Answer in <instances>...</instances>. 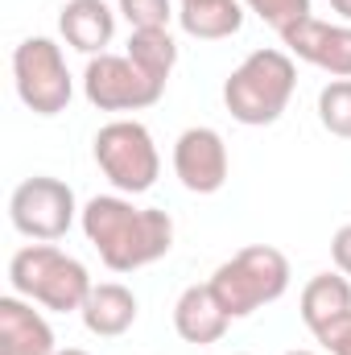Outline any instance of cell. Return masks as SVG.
<instances>
[{
	"label": "cell",
	"mask_w": 351,
	"mask_h": 355,
	"mask_svg": "<svg viewBox=\"0 0 351 355\" xmlns=\"http://www.w3.org/2000/svg\"><path fill=\"white\" fill-rule=\"evenodd\" d=\"M79 219L87 244L112 272H137L174 248V219L157 207H132L120 194H95Z\"/></svg>",
	"instance_id": "6da1fadb"
},
{
	"label": "cell",
	"mask_w": 351,
	"mask_h": 355,
	"mask_svg": "<svg viewBox=\"0 0 351 355\" xmlns=\"http://www.w3.org/2000/svg\"><path fill=\"white\" fill-rule=\"evenodd\" d=\"M298 91V67L289 50H252L223 83V103L232 120L264 128L277 124Z\"/></svg>",
	"instance_id": "7a4b0ae2"
},
{
	"label": "cell",
	"mask_w": 351,
	"mask_h": 355,
	"mask_svg": "<svg viewBox=\"0 0 351 355\" xmlns=\"http://www.w3.org/2000/svg\"><path fill=\"white\" fill-rule=\"evenodd\" d=\"M8 285L12 293H21L33 306H46L54 314H71L83 310L91 293V272L83 268V261L67 257L54 244H29L21 252H12L8 261Z\"/></svg>",
	"instance_id": "3957f363"
},
{
	"label": "cell",
	"mask_w": 351,
	"mask_h": 355,
	"mask_svg": "<svg viewBox=\"0 0 351 355\" xmlns=\"http://www.w3.org/2000/svg\"><path fill=\"white\" fill-rule=\"evenodd\" d=\"M211 289L232 318H248L289 289V261L273 244L240 248L232 261H223L211 272Z\"/></svg>",
	"instance_id": "277c9868"
},
{
	"label": "cell",
	"mask_w": 351,
	"mask_h": 355,
	"mask_svg": "<svg viewBox=\"0 0 351 355\" xmlns=\"http://www.w3.org/2000/svg\"><path fill=\"white\" fill-rule=\"evenodd\" d=\"M95 166L120 194H145L162 174V153L141 120H112L95 132Z\"/></svg>",
	"instance_id": "5b68a950"
},
{
	"label": "cell",
	"mask_w": 351,
	"mask_h": 355,
	"mask_svg": "<svg viewBox=\"0 0 351 355\" xmlns=\"http://www.w3.org/2000/svg\"><path fill=\"white\" fill-rule=\"evenodd\" d=\"M12 83L33 116H58L71 107V95H75V79L67 71L62 46L50 37H25L12 50Z\"/></svg>",
	"instance_id": "8992f818"
},
{
	"label": "cell",
	"mask_w": 351,
	"mask_h": 355,
	"mask_svg": "<svg viewBox=\"0 0 351 355\" xmlns=\"http://www.w3.org/2000/svg\"><path fill=\"white\" fill-rule=\"evenodd\" d=\"M79 202H75V190L62 182V178H50V174H33L25 178L12 198H8V219L21 236L37 240V244H54L71 232L75 223Z\"/></svg>",
	"instance_id": "52a82bcc"
},
{
	"label": "cell",
	"mask_w": 351,
	"mask_h": 355,
	"mask_svg": "<svg viewBox=\"0 0 351 355\" xmlns=\"http://www.w3.org/2000/svg\"><path fill=\"white\" fill-rule=\"evenodd\" d=\"M83 95L99 112H141L166 95V83L145 75L128 54H95L83 71Z\"/></svg>",
	"instance_id": "ba28073f"
},
{
	"label": "cell",
	"mask_w": 351,
	"mask_h": 355,
	"mask_svg": "<svg viewBox=\"0 0 351 355\" xmlns=\"http://www.w3.org/2000/svg\"><path fill=\"white\" fill-rule=\"evenodd\" d=\"M228 170H232V157H228V145L215 128L198 124V128H186L174 141V174L190 194L223 190Z\"/></svg>",
	"instance_id": "9c48e42d"
},
{
	"label": "cell",
	"mask_w": 351,
	"mask_h": 355,
	"mask_svg": "<svg viewBox=\"0 0 351 355\" xmlns=\"http://www.w3.org/2000/svg\"><path fill=\"white\" fill-rule=\"evenodd\" d=\"M281 42L293 58L327 71L331 79H351V25H331V21L306 17L293 29H285Z\"/></svg>",
	"instance_id": "30bf717a"
},
{
	"label": "cell",
	"mask_w": 351,
	"mask_h": 355,
	"mask_svg": "<svg viewBox=\"0 0 351 355\" xmlns=\"http://www.w3.org/2000/svg\"><path fill=\"white\" fill-rule=\"evenodd\" d=\"M54 331L21 293L0 297V355H54Z\"/></svg>",
	"instance_id": "8fae6325"
},
{
	"label": "cell",
	"mask_w": 351,
	"mask_h": 355,
	"mask_svg": "<svg viewBox=\"0 0 351 355\" xmlns=\"http://www.w3.org/2000/svg\"><path fill=\"white\" fill-rule=\"evenodd\" d=\"M232 327V314L219 306L211 281L207 285H186L182 297L174 302V331L194 343V347H207V343H219Z\"/></svg>",
	"instance_id": "7c38bea8"
},
{
	"label": "cell",
	"mask_w": 351,
	"mask_h": 355,
	"mask_svg": "<svg viewBox=\"0 0 351 355\" xmlns=\"http://www.w3.org/2000/svg\"><path fill=\"white\" fill-rule=\"evenodd\" d=\"M58 29H62L71 50L95 58V54H108L103 46L116 33V12L103 0H67L62 12H58Z\"/></svg>",
	"instance_id": "4fadbf2b"
},
{
	"label": "cell",
	"mask_w": 351,
	"mask_h": 355,
	"mask_svg": "<svg viewBox=\"0 0 351 355\" xmlns=\"http://www.w3.org/2000/svg\"><path fill=\"white\" fill-rule=\"evenodd\" d=\"M79 314H83V327L91 335L120 339L137 322V293L128 285H120V281H99V285H91V293Z\"/></svg>",
	"instance_id": "5bb4252c"
},
{
	"label": "cell",
	"mask_w": 351,
	"mask_h": 355,
	"mask_svg": "<svg viewBox=\"0 0 351 355\" xmlns=\"http://www.w3.org/2000/svg\"><path fill=\"white\" fill-rule=\"evenodd\" d=\"M298 310H302V322L310 327V335L323 331L327 322L343 318V314L351 310V281L339 272V268H335V272H318V277H310L306 289H302Z\"/></svg>",
	"instance_id": "9a60e30c"
},
{
	"label": "cell",
	"mask_w": 351,
	"mask_h": 355,
	"mask_svg": "<svg viewBox=\"0 0 351 355\" xmlns=\"http://www.w3.org/2000/svg\"><path fill=\"white\" fill-rule=\"evenodd\" d=\"M182 33L198 42H223L244 29V0H211V4H178Z\"/></svg>",
	"instance_id": "2e32d148"
},
{
	"label": "cell",
	"mask_w": 351,
	"mask_h": 355,
	"mask_svg": "<svg viewBox=\"0 0 351 355\" xmlns=\"http://www.w3.org/2000/svg\"><path fill=\"white\" fill-rule=\"evenodd\" d=\"M145 75L153 79H170V71L178 67V42L170 37V29H132L128 33V50H124Z\"/></svg>",
	"instance_id": "e0dca14e"
},
{
	"label": "cell",
	"mask_w": 351,
	"mask_h": 355,
	"mask_svg": "<svg viewBox=\"0 0 351 355\" xmlns=\"http://www.w3.org/2000/svg\"><path fill=\"white\" fill-rule=\"evenodd\" d=\"M318 120L331 137L351 141V79H331L318 91Z\"/></svg>",
	"instance_id": "ac0fdd59"
},
{
	"label": "cell",
	"mask_w": 351,
	"mask_h": 355,
	"mask_svg": "<svg viewBox=\"0 0 351 355\" xmlns=\"http://www.w3.org/2000/svg\"><path fill=\"white\" fill-rule=\"evenodd\" d=\"M244 8L257 12L264 25H273L277 33H285V29H293L298 21L314 17V12H310V0H244Z\"/></svg>",
	"instance_id": "d6986e66"
},
{
	"label": "cell",
	"mask_w": 351,
	"mask_h": 355,
	"mask_svg": "<svg viewBox=\"0 0 351 355\" xmlns=\"http://www.w3.org/2000/svg\"><path fill=\"white\" fill-rule=\"evenodd\" d=\"M116 12L132 29H170V17H178L174 0H120Z\"/></svg>",
	"instance_id": "ffe728a7"
},
{
	"label": "cell",
	"mask_w": 351,
	"mask_h": 355,
	"mask_svg": "<svg viewBox=\"0 0 351 355\" xmlns=\"http://www.w3.org/2000/svg\"><path fill=\"white\" fill-rule=\"evenodd\" d=\"M314 339L323 343V352H331V355H351V310L343 314V318L327 322L323 331H314Z\"/></svg>",
	"instance_id": "44dd1931"
},
{
	"label": "cell",
	"mask_w": 351,
	"mask_h": 355,
	"mask_svg": "<svg viewBox=\"0 0 351 355\" xmlns=\"http://www.w3.org/2000/svg\"><path fill=\"white\" fill-rule=\"evenodd\" d=\"M331 261H335V268H339L343 277H351V223H343V227L335 232V240H331Z\"/></svg>",
	"instance_id": "7402d4cb"
},
{
	"label": "cell",
	"mask_w": 351,
	"mask_h": 355,
	"mask_svg": "<svg viewBox=\"0 0 351 355\" xmlns=\"http://www.w3.org/2000/svg\"><path fill=\"white\" fill-rule=\"evenodd\" d=\"M331 8H335L343 21H351V0H331Z\"/></svg>",
	"instance_id": "603a6c76"
},
{
	"label": "cell",
	"mask_w": 351,
	"mask_h": 355,
	"mask_svg": "<svg viewBox=\"0 0 351 355\" xmlns=\"http://www.w3.org/2000/svg\"><path fill=\"white\" fill-rule=\"evenodd\" d=\"M54 355H91V352H83V347H62V352H54Z\"/></svg>",
	"instance_id": "cb8c5ba5"
},
{
	"label": "cell",
	"mask_w": 351,
	"mask_h": 355,
	"mask_svg": "<svg viewBox=\"0 0 351 355\" xmlns=\"http://www.w3.org/2000/svg\"><path fill=\"white\" fill-rule=\"evenodd\" d=\"M178 4H211V0H178Z\"/></svg>",
	"instance_id": "d4e9b609"
},
{
	"label": "cell",
	"mask_w": 351,
	"mask_h": 355,
	"mask_svg": "<svg viewBox=\"0 0 351 355\" xmlns=\"http://www.w3.org/2000/svg\"><path fill=\"white\" fill-rule=\"evenodd\" d=\"M285 355H318V352H285Z\"/></svg>",
	"instance_id": "484cf974"
},
{
	"label": "cell",
	"mask_w": 351,
	"mask_h": 355,
	"mask_svg": "<svg viewBox=\"0 0 351 355\" xmlns=\"http://www.w3.org/2000/svg\"><path fill=\"white\" fill-rule=\"evenodd\" d=\"M232 355H244V352H232Z\"/></svg>",
	"instance_id": "4316f807"
}]
</instances>
